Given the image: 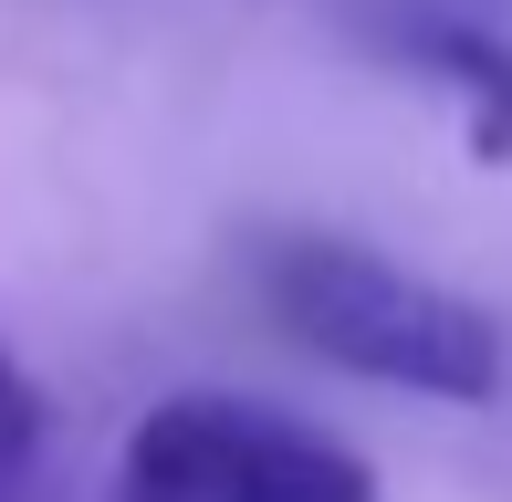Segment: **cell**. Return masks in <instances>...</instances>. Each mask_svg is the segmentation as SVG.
Masks as SVG:
<instances>
[{
    "label": "cell",
    "mask_w": 512,
    "mask_h": 502,
    "mask_svg": "<svg viewBox=\"0 0 512 502\" xmlns=\"http://www.w3.org/2000/svg\"><path fill=\"white\" fill-rule=\"evenodd\" d=\"M251 283H262L272 325L304 356L366 377V387H408V398H450L481 408L502 398L512 346L471 293L429 283V272L387 262V251L345 241V231H272L251 251Z\"/></svg>",
    "instance_id": "6da1fadb"
},
{
    "label": "cell",
    "mask_w": 512,
    "mask_h": 502,
    "mask_svg": "<svg viewBox=\"0 0 512 502\" xmlns=\"http://www.w3.org/2000/svg\"><path fill=\"white\" fill-rule=\"evenodd\" d=\"M115 502H377V471L272 398L178 387L126 429Z\"/></svg>",
    "instance_id": "7a4b0ae2"
},
{
    "label": "cell",
    "mask_w": 512,
    "mask_h": 502,
    "mask_svg": "<svg viewBox=\"0 0 512 502\" xmlns=\"http://www.w3.org/2000/svg\"><path fill=\"white\" fill-rule=\"evenodd\" d=\"M398 63L429 74L439 95L460 105V136H471L481 168H512V42L492 21H460V11H429L398 32Z\"/></svg>",
    "instance_id": "3957f363"
},
{
    "label": "cell",
    "mask_w": 512,
    "mask_h": 502,
    "mask_svg": "<svg viewBox=\"0 0 512 502\" xmlns=\"http://www.w3.org/2000/svg\"><path fill=\"white\" fill-rule=\"evenodd\" d=\"M32 450H42V387L21 377V356L0 346V492L32 471Z\"/></svg>",
    "instance_id": "277c9868"
}]
</instances>
